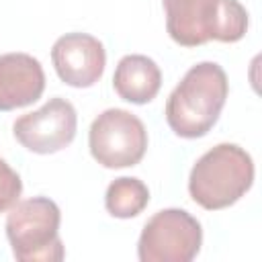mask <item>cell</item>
Masks as SVG:
<instances>
[{
	"instance_id": "6da1fadb",
	"label": "cell",
	"mask_w": 262,
	"mask_h": 262,
	"mask_svg": "<svg viewBox=\"0 0 262 262\" xmlns=\"http://www.w3.org/2000/svg\"><path fill=\"white\" fill-rule=\"evenodd\" d=\"M229 94L225 70L215 61L192 66L166 102L168 127L184 139L207 135L217 123Z\"/></svg>"
},
{
	"instance_id": "7a4b0ae2",
	"label": "cell",
	"mask_w": 262,
	"mask_h": 262,
	"mask_svg": "<svg viewBox=\"0 0 262 262\" xmlns=\"http://www.w3.org/2000/svg\"><path fill=\"white\" fill-rule=\"evenodd\" d=\"M164 10L168 35L182 47L235 43L248 31V10L237 0H164Z\"/></svg>"
},
{
	"instance_id": "3957f363",
	"label": "cell",
	"mask_w": 262,
	"mask_h": 262,
	"mask_svg": "<svg viewBox=\"0 0 262 262\" xmlns=\"http://www.w3.org/2000/svg\"><path fill=\"white\" fill-rule=\"evenodd\" d=\"M254 182L252 156L235 143H219L205 151L190 170L188 192L207 211L237 203Z\"/></svg>"
},
{
	"instance_id": "277c9868",
	"label": "cell",
	"mask_w": 262,
	"mask_h": 262,
	"mask_svg": "<svg viewBox=\"0 0 262 262\" xmlns=\"http://www.w3.org/2000/svg\"><path fill=\"white\" fill-rule=\"evenodd\" d=\"M61 213L47 196H33L10 207L6 237L18 262H59L63 244L59 239Z\"/></svg>"
},
{
	"instance_id": "5b68a950",
	"label": "cell",
	"mask_w": 262,
	"mask_h": 262,
	"mask_svg": "<svg viewBox=\"0 0 262 262\" xmlns=\"http://www.w3.org/2000/svg\"><path fill=\"white\" fill-rule=\"evenodd\" d=\"M92 158L104 168H129L141 162L147 149V131L139 117L125 108H106L88 131Z\"/></svg>"
},
{
	"instance_id": "8992f818",
	"label": "cell",
	"mask_w": 262,
	"mask_h": 262,
	"mask_svg": "<svg viewBox=\"0 0 262 262\" xmlns=\"http://www.w3.org/2000/svg\"><path fill=\"white\" fill-rule=\"evenodd\" d=\"M201 223L184 209H162L141 229L137 256L141 262H190L201 252Z\"/></svg>"
},
{
	"instance_id": "52a82bcc",
	"label": "cell",
	"mask_w": 262,
	"mask_h": 262,
	"mask_svg": "<svg viewBox=\"0 0 262 262\" xmlns=\"http://www.w3.org/2000/svg\"><path fill=\"white\" fill-rule=\"evenodd\" d=\"M78 129V115L70 100L49 98L39 111L18 117L12 125L16 141L33 154H55L68 147Z\"/></svg>"
},
{
	"instance_id": "ba28073f",
	"label": "cell",
	"mask_w": 262,
	"mask_h": 262,
	"mask_svg": "<svg viewBox=\"0 0 262 262\" xmlns=\"http://www.w3.org/2000/svg\"><path fill=\"white\" fill-rule=\"evenodd\" d=\"M51 61L68 86L90 88L104 72L106 53L104 45L88 33H66L51 47Z\"/></svg>"
},
{
	"instance_id": "9c48e42d",
	"label": "cell",
	"mask_w": 262,
	"mask_h": 262,
	"mask_svg": "<svg viewBox=\"0 0 262 262\" xmlns=\"http://www.w3.org/2000/svg\"><path fill=\"white\" fill-rule=\"evenodd\" d=\"M45 90V72L29 53L0 55V111L33 104Z\"/></svg>"
},
{
	"instance_id": "30bf717a",
	"label": "cell",
	"mask_w": 262,
	"mask_h": 262,
	"mask_svg": "<svg viewBox=\"0 0 262 262\" xmlns=\"http://www.w3.org/2000/svg\"><path fill=\"white\" fill-rule=\"evenodd\" d=\"M115 92L133 104H145L156 98L162 86V72L158 63L141 53L121 57L113 76Z\"/></svg>"
},
{
	"instance_id": "8fae6325",
	"label": "cell",
	"mask_w": 262,
	"mask_h": 262,
	"mask_svg": "<svg viewBox=\"0 0 262 262\" xmlns=\"http://www.w3.org/2000/svg\"><path fill=\"white\" fill-rule=\"evenodd\" d=\"M149 203V190L143 180L133 176L115 178L104 194V207L113 217L131 219L137 217Z\"/></svg>"
},
{
	"instance_id": "7c38bea8",
	"label": "cell",
	"mask_w": 262,
	"mask_h": 262,
	"mask_svg": "<svg viewBox=\"0 0 262 262\" xmlns=\"http://www.w3.org/2000/svg\"><path fill=\"white\" fill-rule=\"evenodd\" d=\"M23 194V182L20 176L0 158V213L10 211L18 203Z\"/></svg>"
}]
</instances>
